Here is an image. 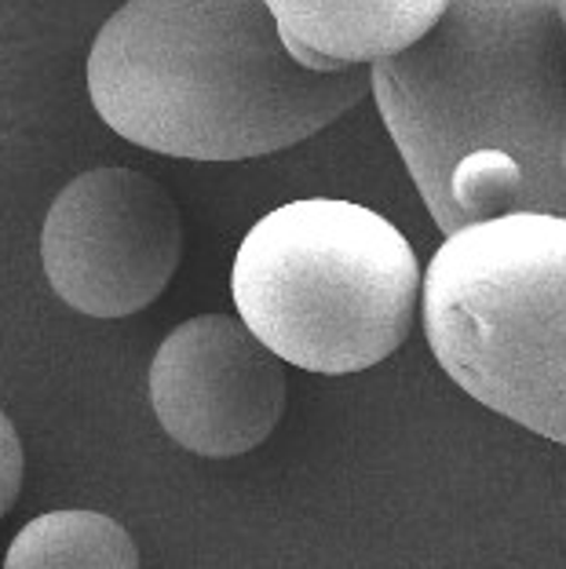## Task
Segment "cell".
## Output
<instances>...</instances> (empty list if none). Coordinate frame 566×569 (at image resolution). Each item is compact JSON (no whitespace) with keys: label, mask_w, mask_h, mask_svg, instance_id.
Returning <instances> with one entry per match:
<instances>
[{"label":"cell","mask_w":566,"mask_h":569,"mask_svg":"<svg viewBox=\"0 0 566 569\" xmlns=\"http://www.w3.org/2000/svg\"><path fill=\"white\" fill-rule=\"evenodd\" d=\"M230 292L246 326L289 366L351 377L409 340L424 270L391 219L344 198H304L252 223Z\"/></svg>","instance_id":"3"},{"label":"cell","mask_w":566,"mask_h":569,"mask_svg":"<svg viewBox=\"0 0 566 569\" xmlns=\"http://www.w3.org/2000/svg\"><path fill=\"white\" fill-rule=\"evenodd\" d=\"M369 92V62L304 67L267 0H125L88 51V96L113 136L183 161L289 150Z\"/></svg>","instance_id":"2"},{"label":"cell","mask_w":566,"mask_h":569,"mask_svg":"<svg viewBox=\"0 0 566 569\" xmlns=\"http://www.w3.org/2000/svg\"><path fill=\"white\" fill-rule=\"evenodd\" d=\"M147 387L165 435L209 460L264 446L289 402L286 358L241 315H198L172 329L150 361Z\"/></svg>","instance_id":"6"},{"label":"cell","mask_w":566,"mask_h":569,"mask_svg":"<svg viewBox=\"0 0 566 569\" xmlns=\"http://www.w3.org/2000/svg\"><path fill=\"white\" fill-rule=\"evenodd\" d=\"M183 256L172 193L136 168H92L56 193L41 230L51 292L77 315L128 318L169 289Z\"/></svg>","instance_id":"5"},{"label":"cell","mask_w":566,"mask_h":569,"mask_svg":"<svg viewBox=\"0 0 566 569\" xmlns=\"http://www.w3.org/2000/svg\"><path fill=\"white\" fill-rule=\"evenodd\" d=\"M22 471H26V457H22L19 431H16V423L0 412V519H4L8 508L19 497Z\"/></svg>","instance_id":"9"},{"label":"cell","mask_w":566,"mask_h":569,"mask_svg":"<svg viewBox=\"0 0 566 569\" xmlns=\"http://www.w3.org/2000/svg\"><path fill=\"white\" fill-rule=\"evenodd\" d=\"M4 562L8 569H136L139 548L102 511H48L19 529Z\"/></svg>","instance_id":"8"},{"label":"cell","mask_w":566,"mask_h":569,"mask_svg":"<svg viewBox=\"0 0 566 569\" xmlns=\"http://www.w3.org/2000/svg\"><path fill=\"white\" fill-rule=\"evenodd\" d=\"M420 315L460 391L566 446V212H505L446 234Z\"/></svg>","instance_id":"4"},{"label":"cell","mask_w":566,"mask_h":569,"mask_svg":"<svg viewBox=\"0 0 566 569\" xmlns=\"http://www.w3.org/2000/svg\"><path fill=\"white\" fill-rule=\"evenodd\" d=\"M369 73L443 234L505 212H566V22L556 0H449Z\"/></svg>","instance_id":"1"},{"label":"cell","mask_w":566,"mask_h":569,"mask_svg":"<svg viewBox=\"0 0 566 569\" xmlns=\"http://www.w3.org/2000/svg\"><path fill=\"white\" fill-rule=\"evenodd\" d=\"M289 44L337 62H373L406 48L449 0H267Z\"/></svg>","instance_id":"7"},{"label":"cell","mask_w":566,"mask_h":569,"mask_svg":"<svg viewBox=\"0 0 566 569\" xmlns=\"http://www.w3.org/2000/svg\"><path fill=\"white\" fill-rule=\"evenodd\" d=\"M556 8H559V16H563V22H566V0H556Z\"/></svg>","instance_id":"10"}]
</instances>
